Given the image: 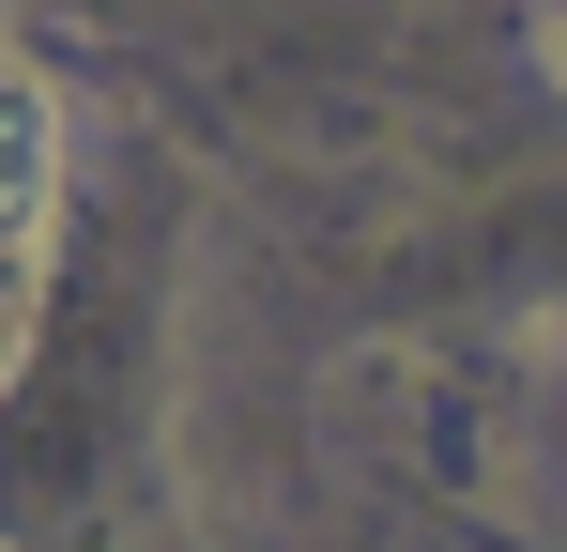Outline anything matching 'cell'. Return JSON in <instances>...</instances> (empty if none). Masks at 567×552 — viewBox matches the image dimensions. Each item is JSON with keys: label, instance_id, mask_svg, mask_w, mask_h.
I'll return each mask as SVG.
<instances>
[{"label": "cell", "instance_id": "obj_1", "mask_svg": "<svg viewBox=\"0 0 567 552\" xmlns=\"http://www.w3.org/2000/svg\"><path fill=\"white\" fill-rule=\"evenodd\" d=\"M47 170H62V108H47L31 62H0V246L47 215Z\"/></svg>", "mask_w": 567, "mask_h": 552}, {"label": "cell", "instance_id": "obj_2", "mask_svg": "<svg viewBox=\"0 0 567 552\" xmlns=\"http://www.w3.org/2000/svg\"><path fill=\"white\" fill-rule=\"evenodd\" d=\"M553 78H567V16H553Z\"/></svg>", "mask_w": 567, "mask_h": 552}]
</instances>
